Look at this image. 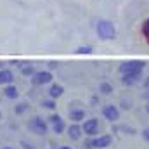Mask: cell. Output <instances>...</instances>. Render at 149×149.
<instances>
[{"mask_svg":"<svg viewBox=\"0 0 149 149\" xmlns=\"http://www.w3.org/2000/svg\"><path fill=\"white\" fill-rule=\"evenodd\" d=\"M16 64H17V68L21 70V73L24 74V76H33V74L37 73L35 68H33V64H28V63H16Z\"/></svg>","mask_w":149,"mask_h":149,"instance_id":"8fae6325","label":"cell"},{"mask_svg":"<svg viewBox=\"0 0 149 149\" xmlns=\"http://www.w3.org/2000/svg\"><path fill=\"white\" fill-rule=\"evenodd\" d=\"M81 132H83V128H81L80 125H76V123L70 125V128H68V135H70L71 141H78L80 135H81Z\"/></svg>","mask_w":149,"mask_h":149,"instance_id":"30bf717a","label":"cell"},{"mask_svg":"<svg viewBox=\"0 0 149 149\" xmlns=\"http://www.w3.org/2000/svg\"><path fill=\"white\" fill-rule=\"evenodd\" d=\"M28 128H30L33 134L43 135V134H47L49 125H47V121H43V118H40V116H33V118L28 121Z\"/></svg>","mask_w":149,"mask_h":149,"instance_id":"3957f363","label":"cell"},{"mask_svg":"<svg viewBox=\"0 0 149 149\" xmlns=\"http://www.w3.org/2000/svg\"><path fill=\"white\" fill-rule=\"evenodd\" d=\"M81 128H83V132H85L87 135H95V134H97V130H99V120H97V118L85 120Z\"/></svg>","mask_w":149,"mask_h":149,"instance_id":"8992f818","label":"cell"},{"mask_svg":"<svg viewBox=\"0 0 149 149\" xmlns=\"http://www.w3.org/2000/svg\"><path fill=\"white\" fill-rule=\"evenodd\" d=\"M2 149H12V148H9V146H5V148H2Z\"/></svg>","mask_w":149,"mask_h":149,"instance_id":"83f0119b","label":"cell"},{"mask_svg":"<svg viewBox=\"0 0 149 149\" xmlns=\"http://www.w3.org/2000/svg\"><path fill=\"white\" fill-rule=\"evenodd\" d=\"M142 139H144V141H148V142H149V127H148V128H144V130H142Z\"/></svg>","mask_w":149,"mask_h":149,"instance_id":"44dd1931","label":"cell"},{"mask_svg":"<svg viewBox=\"0 0 149 149\" xmlns=\"http://www.w3.org/2000/svg\"><path fill=\"white\" fill-rule=\"evenodd\" d=\"M141 31H142V37L146 40V43L149 45V17L144 19V23H142V26H141Z\"/></svg>","mask_w":149,"mask_h":149,"instance_id":"2e32d148","label":"cell"},{"mask_svg":"<svg viewBox=\"0 0 149 149\" xmlns=\"http://www.w3.org/2000/svg\"><path fill=\"white\" fill-rule=\"evenodd\" d=\"M95 31L101 40H114L116 38V28L109 19H99L95 23Z\"/></svg>","mask_w":149,"mask_h":149,"instance_id":"6da1fadb","label":"cell"},{"mask_svg":"<svg viewBox=\"0 0 149 149\" xmlns=\"http://www.w3.org/2000/svg\"><path fill=\"white\" fill-rule=\"evenodd\" d=\"M141 74L142 73H125V74H121V83H123V85H134V83L139 81Z\"/></svg>","mask_w":149,"mask_h":149,"instance_id":"9c48e42d","label":"cell"},{"mask_svg":"<svg viewBox=\"0 0 149 149\" xmlns=\"http://www.w3.org/2000/svg\"><path fill=\"white\" fill-rule=\"evenodd\" d=\"M99 90H101L104 95H108V94L113 92V87L109 85V83H101V85H99Z\"/></svg>","mask_w":149,"mask_h":149,"instance_id":"ac0fdd59","label":"cell"},{"mask_svg":"<svg viewBox=\"0 0 149 149\" xmlns=\"http://www.w3.org/2000/svg\"><path fill=\"white\" fill-rule=\"evenodd\" d=\"M113 142V137L111 135H99V137H94L90 141L85 142L87 148H92V149H104V148H109Z\"/></svg>","mask_w":149,"mask_h":149,"instance_id":"277c9868","label":"cell"},{"mask_svg":"<svg viewBox=\"0 0 149 149\" xmlns=\"http://www.w3.org/2000/svg\"><path fill=\"white\" fill-rule=\"evenodd\" d=\"M28 109V104L26 102H21V104H17L16 108H14V111H16V114H23V113Z\"/></svg>","mask_w":149,"mask_h":149,"instance_id":"d6986e66","label":"cell"},{"mask_svg":"<svg viewBox=\"0 0 149 149\" xmlns=\"http://www.w3.org/2000/svg\"><path fill=\"white\" fill-rule=\"evenodd\" d=\"M59 149H71V148H68V146H61Z\"/></svg>","mask_w":149,"mask_h":149,"instance_id":"d4e9b609","label":"cell"},{"mask_svg":"<svg viewBox=\"0 0 149 149\" xmlns=\"http://www.w3.org/2000/svg\"><path fill=\"white\" fill-rule=\"evenodd\" d=\"M144 87H146V88H149V76L146 78V81H144Z\"/></svg>","mask_w":149,"mask_h":149,"instance_id":"603a6c76","label":"cell"},{"mask_svg":"<svg viewBox=\"0 0 149 149\" xmlns=\"http://www.w3.org/2000/svg\"><path fill=\"white\" fill-rule=\"evenodd\" d=\"M63 94H64V87H63V85L54 83V85L49 88V95H50L52 99H57V97H61Z\"/></svg>","mask_w":149,"mask_h":149,"instance_id":"7c38bea8","label":"cell"},{"mask_svg":"<svg viewBox=\"0 0 149 149\" xmlns=\"http://www.w3.org/2000/svg\"><path fill=\"white\" fill-rule=\"evenodd\" d=\"M74 52H76V54H92V52H94V49H92L90 45H81V47H78Z\"/></svg>","mask_w":149,"mask_h":149,"instance_id":"e0dca14e","label":"cell"},{"mask_svg":"<svg viewBox=\"0 0 149 149\" xmlns=\"http://www.w3.org/2000/svg\"><path fill=\"white\" fill-rule=\"evenodd\" d=\"M0 70H3V63L2 61H0Z\"/></svg>","mask_w":149,"mask_h":149,"instance_id":"484cf974","label":"cell"},{"mask_svg":"<svg viewBox=\"0 0 149 149\" xmlns=\"http://www.w3.org/2000/svg\"><path fill=\"white\" fill-rule=\"evenodd\" d=\"M52 130H54V134H63V132L66 130V127H64V121H63V118H61V120H57L56 123H52Z\"/></svg>","mask_w":149,"mask_h":149,"instance_id":"9a60e30c","label":"cell"},{"mask_svg":"<svg viewBox=\"0 0 149 149\" xmlns=\"http://www.w3.org/2000/svg\"><path fill=\"white\" fill-rule=\"evenodd\" d=\"M146 68V63L144 61H139V59H134V61H125L120 64L118 71L120 74H125V73H142Z\"/></svg>","mask_w":149,"mask_h":149,"instance_id":"7a4b0ae2","label":"cell"},{"mask_svg":"<svg viewBox=\"0 0 149 149\" xmlns=\"http://www.w3.org/2000/svg\"><path fill=\"white\" fill-rule=\"evenodd\" d=\"M14 83V73L10 70H0V85H10Z\"/></svg>","mask_w":149,"mask_h":149,"instance_id":"ba28073f","label":"cell"},{"mask_svg":"<svg viewBox=\"0 0 149 149\" xmlns=\"http://www.w3.org/2000/svg\"><path fill=\"white\" fill-rule=\"evenodd\" d=\"M31 81H33V85H45V83H50V81H52V73H50V71H37V73L31 76Z\"/></svg>","mask_w":149,"mask_h":149,"instance_id":"5b68a950","label":"cell"},{"mask_svg":"<svg viewBox=\"0 0 149 149\" xmlns=\"http://www.w3.org/2000/svg\"><path fill=\"white\" fill-rule=\"evenodd\" d=\"M102 114H104V118L109 120V121H118V120H120V111H118V108L113 106V104L104 106V108H102Z\"/></svg>","mask_w":149,"mask_h":149,"instance_id":"52a82bcc","label":"cell"},{"mask_svg":"<svg viewBox=\"0 0 149 149\" xmlns=\"http://www.w3.org/2000/svg\"><path fill=\"white\" fill-rule=\"evenodd\" d=\"M70 120H73L74 123L85 120V111H83V109H71V111H70Z\"/></svg>","mask_w":149,"mask_h":149,"instance_id":"5bb4252c","label":"cell"},{"mask_svg":"<svg viewBox=\"0 0 149 149\" xmlns=\"http://www.w3.org/2000/svg\"><path fill=\"white\" fill-rule=\"evenodd\" d=\"M23 146H24V149H33V148H31V146H28L26 142H23Z\"/></svg>","mask_w":149,"mask_h":149,"instance_id":"cb8c5ba5","label":"cell"},{"mask_svg":"<svg viewBox=\"0 0 149 149\" xmlns=\"http://www.w3.org/2000/svg\"><path fill=\"white\" fill-rule=\"evenodd\" d=\"M3 95L7 97V99H16L17 95H19V92H17V88H16V85H5V88H3Z\"/></svg>","mask_w":149,"mask_h":149,"instance_id":"4fadbf2b","label":"cell"},{"mask_svg":"<svg viewBox=\"0 0 149 149\" xmlns=\"http://www.w3.org/2000/svg\"><path fill=\"white\" fill-rule=\"evenodd\" d=\"M146 111H148V113H149V102H148V106H146Z\"/></svg>","mask_w":149,"mask_h":149,"instance_id":"4316f807","label":"cell"},{"mask_svg":"<svg viewBox=\"0 0 149 149\" xmlns=\"http://www.w3.org/2000/svg\"><path fill=\"white\" fill-rule=\"evenodd\" d=\"M57 120H61V116H59V114H52V116L49 118V121H50V123H56Z\"/></svg>","mask_w":149,"mask_h":149,"instance_id":"7402d4cb","label":"cell"},{"mask_svg":"<svg viewBox=\"0 0 149 149\" xmlns=\"http://www.w3.org/2000/svg\"><path fill=\"white\" fill-rule=\"evenodd\" d=\"M42 106H43V108H47V109H54V108H56V102H54V99L50 97V99L43 101V102H42Z\"/></svg>","mask_w":149,"mask_h":149,"instance_id":"ffe728a7","label":"cell"}]
</instances>
